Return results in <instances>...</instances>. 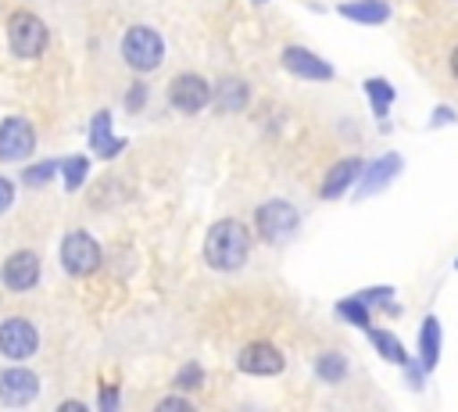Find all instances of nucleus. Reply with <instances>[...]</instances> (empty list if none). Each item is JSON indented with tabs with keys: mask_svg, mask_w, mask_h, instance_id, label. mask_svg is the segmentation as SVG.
<instances>
[{
	"mask_svg": "<svg viewBox=\"0 0 458 412\" xmlns=\"http://www.w3.org/2000/svg\"><path fill=\"white\" fill-rule=\"evenodd\" d=\"M250 254V233L236 219H218L204 236V258L218 272H236Z\"/></svg>",
	"mask_w": 458,
	"mask_h": 412,
	"instance_id": "nucleus-1",
	"label": "nucleus"
},
{
	"mask_svg": "<svg viewBox=\"0 0 458 412\" xmlns=\"http://www.w3.org/2000/svg\"><path fill=\"white\" fill-rule=\"evenodd\" d=\"M4 36H7V50H11L14 57H21V61L39 57V54L47 50V43H50V29H47L43 18H36L32 11H14V14L7 18Z\"/></svg>",
	"mask_w": 458,
	"mask_h": 412,
	"instance_id": "nucleus-2",
	"label": "nucleus"
},
{
	"mask_svg": "<svg viewBox=\"0 0 458 412\" xmlns=\"http://www.w3.org/2000/svg\"><path fill=\"white\" fill-rule=\"evenodd\" d=\"M122 57L132 72H154L165 57V39L150 25H132L122 36Z\"/></svg>",
	"mask_w": 458,
	"mask_h": 412,
	"instance_id": "nucleus-3",
	"label": "nucleus"
},
{
	"mask_svg": "<svg viewBox=\"0 0 458 412\" xmlns=\"http://www.w3.org/2000/svg\"><path fill=\"white\" fill-rule=\"evenodd\" d=\"M61 265L68 276H89L100 269V244L86 229H72L61 240Z\"/></svg>",
	"mask_w": 458,
	"mask_h": 412,
	"instance_id": "nucleus-4",
	"label": "nucleus"
},
{
	"mask_svg": "<svg viewBox=\"0 0 458 412\" xmlns=\"http://www.w3.org/2000/svg\"><path fill=\"white\" fill-rule=\"evenodd\" d=\"M301 215L293 204L286 201H265L258 211H254V226H258V236L268 240V244H283L293 229H297Z\"/></svg>",
	"mask_w": 458,
	"mask_h": 412,
	"instance_id": "nucleus-5",
	"label": "nucleus"
},
{
	"mask_svg": "<svg viewBox=\"0 0 458 412\" xmlns=\"http://www.w3.org/2000/svg\"><path fill=\"white\" fill-rule=\"evenodd\" d=\"M36 348H39V333H36V326L29 319L7 315L0 322V355L7 362H25V358L36 355Z\"/></svg>",
	"mask_w": 458,
	"mask_h": 412,
	"instance_id": "nucleus-6",
	"label": "nucleus"
},
{
	"mask_svg": "<svg viewBox=\"0 0 458 412\" xmlns=\"http://www.w3.org/2000/svg\"><path fill=\"white\" fill-rule=\"evenodd\" d=\"M168 104H172L175 111H182V115H197L200 107L211 104V86H208V79H200V75H193V72L175 75V79L168 82Z\"/></svg>",
	"mask_w": 458,
	"mask_h": 412,
	"instance_id": "nucleus-7",
	"label": "nucleus"
},
{
	"mask_svg": "<svg viewBox=\"0 0 458 412\" xmlns=\"http://www.w3.org/2000/svg\"><path fill=\"white\" fill-rule=\"evenodd\" d=\"M36 150V129L29 118H4L0 122V161L14 165Z\"/></svg>",
	"mask_w": 458,
	"mask_h": 412,
	"instance_id": "nucleus-8",
	"label": "nucleus"
},
{
	"mask_svg": "<svg viewBox=\"0 0 458 412\" xmlns=\"http://www.w3.org/2000/svg\"><path fill=\"white\" fill-rule=\"evenodd\" d=\"M39 269L43 265H39V254L36 251H14L0 265V283L7 290H14V294H25V290H32L39 283Z\"/></svg>",
	"mask_w": 458,
	"mask_h": 412,
	"instance_id": "nucleus-9",
	"label": "nucleus"
},
{
	"mask_svg": "<svg viewBox=\"0 0 458 412\" xmlns=\"http://www.w3.org/2000/svg\"><path fill=\"white\" fill-rule=\"evenodd\" d=\"M36 394H39V376H36L32 369H25V365H18V362H11L7 369H0V401H4V405L21 408V405H29Z\"/></svg>",
	"mask_w": 458,
	"mask_h": 412,
	"instance_id": "nucleus-10",
	"label": "nucleus"
},
{
	"mask_svg": "<svg viewBox=\"0 0 458 412\" xmlns=\"http://www.w3.org/2000/svg\"><path fill=\"white\" fill-rule=\"evenodd\" d=\"M236 365L243 369V373H250V376H276V373H283V355H279V348H272L268 340H254V344H247L240 355H236Z\"/></svg>",
	"mask_w": 458,
	"mask_h": 412,
	"instance_id": "nucleus-11",
	"label": "nucleus"
},
{
	"mask_svg": "<svg viewBox=\"0 0 458 412\" xmlns=\"http://www.w3.org/2000/svg\"><path fill=\"white\" fill-rule=\"evenodd\" d=\"M283 68L293 72L297 79H318V82L333 79V64L322 61V57H315V54L304 50V47H286V50H283Z\"/></svg>",
	"mask_w": 458,
	"mask_h": 412,
	"instance_id": "nucleus-12",
	"label": "nucleus"
},
{
	"mask_svg": "<svg viewBox=\"0 0 458 412\" xmlns=\"http://www.w3.org/2000/svg\"><path fill=\"white\" fill-rule=\"evenodd\" d=\"M89 147L100 158H114L125 147L122 136H111V111H97L93 115V122H89Z\"/></svg>",
	"mask_w": 458,
	"mask_h": 412,
	"instance_id": "nucleus-13",
	"label": "nucleus"
},
{
	"mask_svg": "<svg viewBox=\"0 0 458 412\" xmlns=\"http://www.w3.org/2000/svg\"><path fill=\"white\" fill-rule=\"evenodd\" d=\"M344 18L361 21V25H383L390 18V4L386 0H347L336 7Z\"/></svg>",
	"mask_w": 458,
	"mask_h": 412,
	"instance_id": "nucleus-14",
	"label": "nucleus"
},
{
	"mask_svg": "<svg viewBox=\"0 0 458 412\" xmlns=\"http://www.w3.org/2000/svg\"><path fill=\"white\" fill-rule=\"evenodd\" d=\"M397 172H401V154H383V158H376V161L369 165V172H365V183H361L358 197H369V193L383 190Z\"/></svg>",
	"mask_w": 458,
	"mask_h": 412,
	"instance_id": "nucleus-15",
	"label": "nucleus"
},
{
	"mask_svg": "<svg viewBox=\"0 0 458 412\" xmlns=\"http://www.w3.org/2000/svg\"><path fill=\"white\" fill-rule=\"evenodd\" d=\"M247 97H250V90H247V82L236 79V75L218 79V86L211 90V100H215L222 111H243V107H247Z\"/></svg>",
	"mask_w": 458,
	"mask_h": 412,
	"instance_id": "nucleus-16",
	"label": "nucleus"
},
{
	"mask_svg": "<svg viewBox=\"0 0 458 412\" xmlns=\"http://www.w3.org/2000/svg\"><path fill=\"white\" fill-rule=\"evenodd\" d=\"M358 172H361V161L358 158H347V161H336L329 172H326V179H322V197L326 201H333V197H340L354 179H358Z\"/></svg>",
	"mask_w": 458,
	"mask_h": 412,
	"instance_id": "nucleus-17",
	"label": "nucleus"
},
{
	"mask_svg": "<svg viewBox=\"0 0 458 412\" xmlns=\"http://www.w3.org/2000/svg\"><path fill=\"white\" fill-rule=\"evenodd\" d=\"M437 358H440V322L433 315L422 319V333H419V362L426 373L437 369Z\"/></svg>",
	"mask_w": 458,
	"mask_h": 412,
	"instance_id": "nucleus-18",
	"label": "nucleus"
},
{
	"mask_svg": "<svg viewBox=\"0 0 458 412\" xmlns=\"http://www.w3.org/2000/svg\"><path fill=\"white\" fill-rule=\"evenodd\" d=\"M369 340L376 344V351L386 358V362H397V365H408V355H404V344L386 333V330H369Z\"/></svg>",
	"mask_w": 458,
	"mask_h": 412,
	"instance_id": "nucleus-19",
	"label": "nucleus"
},
{
	"mask_svg": "<svg viewBox=\"0 0 458 412\" xmlns=\"http://www.w3.org/2000/svg\"><path fill=\"white\" fill-rule=\"evenodd\" d=\"M365 93H369L372 111L383 118V115L390 111V104H394V86H390L386 79H365Z\"/></svg>",
	"mask_w": 458,
	"mask_h": 412,
	"instance_id": "nucleus-20",
	"label": "nucleus"
},
{
	"mask_svg": "<svg viewBox=\"0 0 458 412\" xmlns=\"http://www.w3.org/2000/svg\"><path fill=\"white\" fill-rule=\"evenodd\" d=\"M61 176H64V190H79L82 183H86V172H89V161L82 158V154H72V158H64L61 165Z\"/></svg>",
	"mask_w": 458,
	"mask_h": 412,
	"instance_id": "nucleus-21",
	"label": "nucleus"
},
{
	"mask_svg": "<svg viewBox=\"0 0 458 412\" xmlns=\"http://www.w3.org/2000/svg\"><path fill=\"white\" fill-rule=\"evenodd\" d=\"M315 373H318L326 383H336V380H344V373H347V365H344V355H336V351H326V355L318 358Z\"/></svg>",
	"mask_w": 458,
	"mask_h": 412,
	"instance_id": "nucleus-22",
	"label": "nucleus"
},
{
	"mask_svg": "<svg viewBox=\"0 0 458 412\" xmlns=\"http://www.w3.org/2000/svg\"><path fill=\"white\" fill-rule=\"evenodd\" d=\"M54 172H57V161H36L21 172V183L25 186H47L54 179Z\"/></svg>",
	"mask_w": 458,
	"mask_h": 412,
	"instance_id": "nucleus-23",
	"label": "nucleus"
},
{
	"mask_svg": "<svg viewBox=\"0 0 458 412\" xmlns=\"http://www.w3.org/2000/svg\"><path fill=\"white\" fill-rule=\"evenodd\" d=\"M204 383V369L197 365V362H186L179 373H175V387L179 391H197Z\"/></svg>",
	"mask_w": 458,
	"mask_h": 412,
	"instance_id": "nucleus-24",
	"label": "nucleus"
},
{
	"mask_svg": "<svg viewBox=\"0 0 458 412\" xmlns=\"http://www.w3.org/2000/svg\"><path fill=\"white\" fill-rule=\"evenodd\" d=\"M336 312H340L344 319H351L354 326H369V312H365V305H361L358 297H347V301H340V305H336Z\"/></svg>",
	"mask_w": 458,
	"mask_h": 412,
	"instance_id": "nucleus-25",
	"label": "nucleus"
},
{
	"mask_svg": "<svg viewBox=\"0 0 458 412\" xmlns=\"http://www.w3.org/2000/svg\"><path fill=\"white\" fill-rule=\"evenodd\" d=\"M143 104H147V86H143V82H136V86L125 93V107H129V111H140Z\"/></svg>",
	"mask_w": 458,
	"mask_h": 412,
	"instance_id": "nucleus-26",
	"label": "nucleus"
},
{
	"mask_svg": "<svg viewBox=\"0 0 458 412\" xmlns=\"http://www.w3.org/2000/svg\"><path fill=\"white\" fill-rule=\"evenodd\" d=\"M14 204V183L7 176H0V211H7Z\"/></svg>",
	"mask_w": 458,
	"mask_h": 412,
	"instance_id": "nucleus-27",
	"label": "nucleus"
},
{
	"mask_svg": "<svg viewBox=\"0 0 458 412\" xmlns=\"http://www.w3.org/2000/svg\"><path fill=\"white\" fill-rule=\"evenodd\" d=\"M100 408H104V412H114V408H118V391H114V387H104V391H100Z\"/></svg>",
	"mask_w": 458,
	"mask_h": 412,
	"instance_id": "nucleus-28",
	"label": "nucleus"
},
{
	"mask_svg": "<svg viewBox=\"0 0 458 412\" xmlns=\"http://www.w3.org/2000/svg\"><path fill=\"white\" fill-rule=\"evenodd\" d=\"M157 408L161 412H168V408H186L190 412V401L186 398H165V401H157Z\"/></svg>",
	"mask_w": 458,
	"mask_h": 412,
	"instance_id": "nucleus-29",
	"label": "nucleus"
},
{
	"mask_svg": "<svg viewBox=\"0 0 458 412\" xmlns=\"http://www.w3.org/2000/svg\"><path fill=\"white\" fill-rule=\"evenodd\" d=\"M451 118H454V115H451V111H447V107H440V111H437V115H433V125H440V122H451Z\"/></svg>",
	"mask_w": 458,
	"mask_h": 412,
	"instance_id": "nucleus-30",
	"label": "nucleus"
},
{
	"mask_svg": "<svg viewBox=\"0 0 458 412\" xmlns=\"http://www.w3.org/2000/svg\"><path fill=\"white\" fill-rule=\"evenodd\" d=\"M82 408H86L82 401H64V405H61V412H82Z\"/></svg>",
	"mask_w": 458,
	"mask_h": 412,
	"instance_id": "nucleus-31",
	"label": "nucleus"
},
{
	"mask_svg": "<svg viewBox=\"0 0 458 412\" xmlns=\"http://www.w3.org/2000/svg\"><path fill=\"white\" fill-rule=\"evenodd\" d=\"M451 72H454V75H458V50H454V54H451Z\"/></svg>",
	"mask_w": 458,
	"mask_h": 412,
	"instance_id": "nucleus-32",
	"label": "nucleus"
},
{
	"mask_svg": "<svg viewBox=\"0 0 458 412\" xmlns=\"http://www.w3.org/2000/svg\"><path fill=\"white\" fill-rule=\"evenodd\" d=\"M454 269H458V262H454Z\"/></svg>",
	"mask_w": 458,
	"mask_h": 412,
	"instance_id": "nucleus-33",
	"label": "nucleus"
}]
</instances>
